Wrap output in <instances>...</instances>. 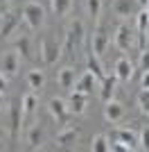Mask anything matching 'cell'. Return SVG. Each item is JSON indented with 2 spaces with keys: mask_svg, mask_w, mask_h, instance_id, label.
Returning a JSON list of instances; mask_svg holds the SVG:
<instances>
[{
  "mask_svg": "<svg viewBox=\"0 0 149 152\" xmlns=\"http://www.w3.org/2000/svg\"><path fill=\"white\" fill-rule=\"evenodd\" d=\"M43 7L38 5V2H25L23 5V18L27 20V25L32 27V30H38V27L43 25Z\"/></svg>",
  "mask_w": 149,
  "mask_h": 152,
  "instance_id": "6da1fadb",
  "label": "cell"
},
{
  "mask_svg": "<svg viewBox=\"0 0 149 152\" xmlns=\"http://www.w3.org/2000/svg\"><path fill=\"white\" fill-rule=\"evenodd\" d=\"M18 64H20V52L18 50H7L0 59V70H2V75L12 77L16 75V70H18Z\"/></svg>",
  "mask_w": 149,
  "mask_h": 152,
  "instance_id": "7a4b0ae2",
  "label": "cell"
},
{
  "mask_svg": "<svg viewBox=\"0 0 149 152\" xmlns=\"http://www.w3.org/2000/svg\"><path fill=\"white\" fill-rule=\"evenodd\" d=\"M50 114H52V118L56 121V125H66V123L70 121V109L61 98H52V100H50Z\"/></svg>",
  "mask_w": 149,
  "mask_h": 152,
  "instance_id": "3957f363",
  "label": "cell"
},
{
  "mask_svg": "<svg viewBox=\"0 0 149 152\" xmlns=\"http://www.w3.org/2000/svg\"><path fill=\"white\" fill-rule=\"evenodd\" d=\"M20 125H23V102H12L9 107V129H12V139H18Z\"/></svg>",
  "mask_w": 149,
  "mask_h": 152,
  "instance_id": "277c9868",
  "label": "cell"
},
{
  "mask_svg": "<svg viewBox=\"0 0 149 152\" xmlns=\"http://www.w3.org/2000/svg\"><path fill=\"white\" fill-rule=\"evenodd\" d=\"M59 45H56V41H52L50 37L43 39V43H41V57H43V61L48 64V66H52V64H56V59H59Z\"/></svg>",
  "mask_w": 149,
  "mask_h": 152,
  "instance_id": "5b68a950",
  "label": "cell"
},
{
  "mask_svg": "<svg viewBox=\"0 0 149 152\" xmlns=\"http://www.w3.org/2000/svg\"><path fill=\"white\" fill-rule=\"evenodd\" d=\"M81 37H84V23H81V20H74L72 25L68 27V34H66V48H63V50L72 52V48L81 41Z\"/></svg>",
  "mask_w": 149,
  "mask_h": 152,
  "instance_id": "8992f818",
  "label": "cell"
},
{
  "mask_svg": "<svg viewBox=\"0 0 149 152\" xmlns=\"http://www.w3.org/2000/svg\"><path fill=\"white\" fill-rule=\"evenodd\" d=\"M106 45H108V34H106L104 27H97V30L93 32V41H90V50L97 55V57H102L106 52Z\"/></svg>",
  "mask_w": 149,
  "mask_h": 152,
  "instance_id": "52a82bcc",
  "label": "cell"
},
{
  "mask_svg": "<svg viewBox=\"0 0 149 152\" xmlns=\"http://www.w3.org/2000/svg\"><path fill=\"white\" fill-rule=\"evenodd\" d=\"M106 107H104V118L108 123H118V121H122V116H124V107H122V102H118V100H108V102H104Z\"/></svg>",
  "mask_w": 149,
  "mask_h": 152,
  "instance_id": "ba28073f",
  "label": "cell"
},
{
  "mask_svg": "<svg viewBox=\"0 0 149 152\" xmlns=\"http://www.w3.org/2000/svg\"><path fill=\"white\" fill-rule=\"evenodd\" d=\"M131 75H133V64L129 61V57H120L115 61V77L120 82H129Z\"/></svg>",
  "mask_w": 149,
  "mask_h": 152,
  "instance_id": "9c48e42d",
  "label": "cell"
},
{
  "mask_svg": "<svg viewBox=\"0 0 149 152\" xmlns=\"http://www.w3.org/2000/svg\"><path fill=\"white\" fill-rule=\"evenodd\" d=\"M77 139H79V129L66 127V129H61V132L56 134V145L59 148H68V145H72Z\"/></svg>",
  "mask_w": 149,
  "mask_h": 152,
  "instance_id": "30bf717a",
  "label": "cell"
},
{
  "mask_svg": "<svg viewBox=\"0 0 149 152\" xmlns=\"http://www.w3.org/2000/svg\"><path fill=\"white\" fill-rule=\"evenodd\" d=\"M68 109L70 114H84V109H86V93H81V91H74L70 93V102H68Z\"/></svg>",
  "mask_w": 149,
  "mask_h": 152,
  "instance_id": "8fae6325",
  "label": "cell"
},
{
  "mask_svg": "<svg viewBox=\"0 0 149 152\" xmlns=\"http://www.w3.org/2000/svg\"><path fill=\"white\" fill-rule=\"evenodd\" d=\"M16 27H18V16L14 12H7L0 20V37H9Z\"/></svg>",
  "mask_w": 149,
  "mask_h": 152,
  "instance_id": "7c38bea8",
  "label": "cell"
},
{
  "mask_svg": "<svg viewBox=\"0 0 149 152\" xmlns=\"http://www.w3.org/2000/svg\"><path fill=\"white\" fill-rule=\"evenodd\" d=\"M118 139L127 145V150H136V148H140V136H138L133 129H118Z\"/></svg>",
  "mask_w": 149,
  "mask_h": 152,
  "instance_id": "4fadbf2b",
  "label": "cell"
},
{
  "mask_svg": "<svg viewBox=\"0 0 149 152\" xmlns=\"http://www.w3.org/2000/svg\"><path fill=\"white\" fill-rule=\"evenodd\" d=\"M115 45H118V50L127 52L129 50V45H131V32L127 25H120L118 32H115Z\"/></svg>",
  "mask_w": 149,
  "mask_h": 152,
  "instance_id": "5bb4252c",
  "label": "cell"
},
{
  "mask_svg": "<svg viewBox=\"0 0 149 152\" xmlns=\"http://www.w3.org/2000/svg\"><path fill=\"white\" fill-rule=\"evenodd\" d=\"M93 84H95V75L90 73V70H86V73H84V75L74 82L72 89H74V91H81V93L88 95V93H90V89H93Z\"/></svg>",
  "mask_w": 149,
  "mask_h": 152,
  "instance_id": "9a60e30c",
  "label": "cell"
},
{
  "mask_svg": "<svg viewBox=\"0 0 149 152\" xmlns=\"http://www.w3.org/2000/svg\"><path fill=\"white\" fill-rule=\"evenodd\" d=\"M147 27H149V16L147 12H140L138 14V41H140V48L145 50V39H147Z\"/></svg>",
  "mask_w": 149,
  "mask_h": 152,
  "instance_id": "2e32d148",
  "label": "cell"
},
{
  "mask_svg": "<svg viewBox=\"0 0 149 152\" xmlns=\"http://www.w3.org/2000/svg\"><path fill=\"white\" fill-rule=\"evenodd\" d=\"M115 82H118L115 75H111V77L104 75V80H102V100L104 102H108L113 98V93H115Z\"/></svg>",
  "mask_w": 149,
  "mask_h": 152,
  "instance_id": "e0dca14e",
  "label": "cell"
},
{
  "mask_svg": "<svg viewBox=\"0 0 149 152\" xmlns=\"http://www.w3.org/2000/svg\"><path fill=\"white\" fill-rule=\"evenodd\" d=\"M88 70L95 75V80H104V66H102V61H99V57L95 52L88 55Z\"/></svg>",
  "mask_w": 149,
  "mask_h": 152,
  "instance_id": "ac0fdd59",
  "label": "cell"
},
{
  "mask_svg": "<svg viewBox=\"0 0 149 152\" xmlns=\"http://www.w3.org/2000/svg\"><path fill=\"white\" fill-rule=\"evenodd\" d=\"M41 141H43V127L41 125H32L30 129H27V143H30L32 148H38Z\"/></svg>",
  "mask_w": 149,
  "mask_h": 152,
  "instance_id": "d6986e66",
  "label": "cell"
},
{
  "mask_svg": "<svg viewBox=\"0 0 149 152\" xmlns=\"http://www.w3.org/2000/svg\"><path fill=\"white\" fill-rule=\"evenodd\" d=\"M136 0H115V12L120 14V16H131L133 14V9H136Z\"/></svg>",
  "mask_w": 149,
  "mask_h": 152,
  "instance_id": "ffe728a7",
  "label": "cell"
},
{
  "mask_svg": "<svg viewBox=\"0 0 149 152\" xmlns=\"http://www.w3.org/2000/svg\"><path fill=\"white\" fill-rule=\"evenodd\" d=\"M59 84H61V89L72 91V86H74V68H63L61 75H59Z\"/></svg>",
  "mask_w": 149,
  "mask_h": 152,
  "instance_id": "44dd1931",
  "label": "cell"
},
{
  "mask_svg": "<svg viewBox=\"0 0 149 152\" xmlns=\"http://www.w3.org/2000/svg\"><path fill=\"white\" fill-rule=\"evenodd\" d=\"M34 109H36V95H34V93H27L23 98V123H25L27 116L34 114Z\"/></svg>",
  "mask_w": 149,
  "mask_h": 152,
  "instance_id": "7402d4cb",
  "label": "cell"
},
{
  "mask_svg": "<svg viewBox=\"0 0 149 152\" xmlns=\"http://www.w3.org/2000/svg\"><path fill=\"white\" fill-rule=\"evenodd\" d=\"M27 84H30L32 89H41V86L45 84L43 70H30V73H27Z\"/></svg>",
  "mask_w": 149,
  "mask_h": 152,
  "instance_id": "603a6c76",
  "label": "cell"
},
{
  "mask_svg": "<svg viewBox=\"0 0 149 152\" xmlns=\"http://www.w3.org/2000/svg\"><path fill=\"white\" fill-rule=\"evenodd\" d=\"M108 148H111V143H108V136H104V134H97L90 143L93 152H108Z\"/></svg>",
  "mask_w": 149,
  "mask_h": 152,
  "instance_id": "cb8c5ba5",
  "label": "cell"
},
{
  "mask_svg": "<svg viewBox=\"0 0 149 152\" xmlns=\"http://www.w3.org/2000/svg\"><path fill=\"white\" fill-rule=\"evenodd\" d=\"M72 9V0H52V12L56 16H66Z\"/></svg>",
  "mask_w": 149,
  "mask_h": 152,
  "instance_id": "d4e9b609",
  "label": "cell"
},
{
  "mask_svg": "<svg viewBox=\"0 0 149 152\" xmlns=\"http://www.w3.org/2000/svg\"><path fill=\"white\" fill-rule=\"evenodd\" d=\"M86 9L90 18H97L99 12H102V0H86Z\"/></svg>",
  "mask_w": 149,
  "mask_h": 152,
  "instance_id": "484cf974",
  "label": "cell"
},
{
  "mask_svg": "<svg viewBox=\"0 0 149 152\" xmlns=\"http://www.w3.org/2000/svg\"><path fill=\"white\" fill-rule=\"evenodd\" d=\"M16 50H18L25 59H30L32 57V52H30V39H27V37H20L18 43H16Z\"/></svg>",
  "mask_w": 149,
  "mask_h": 152,
  "instance_id": "4316f807",
  "label": "cell"
},
{
  "mask_svg": "<svg viewBox=\"0 0 149 152\" xmlns=\"http://www.w3.org/2000/svg\"><path fill=\"white\" fill-rule=\"evenodd\" d=\"M138 102H140V109H142L145 114H149V89H142V91H140Z\"/></svg>",
  "mask_w": 149,
  "mask_h": 152,
  "instance_id": "83f0119b",
  "label": "cell"
},
{
  "mask_svg": "<svg viewBox=\"0 0 149 152\" xmlns=\"http://www.w3.org/2000/svg\"><path fill=\"white\" fill-rule=\"evenodd\" d=\"M140 148L149 150V127H145L142 132H140Z\"/></svg>",
  "mask_w": 149,
  "mask_h": 152,
  "instance_id": "f1b7e54d",
  "label": "cell"
},
{
  "mask_svg": "<svg viewBox=\"0 0 149 152\" xmlns=\"http://www.w3.org/2000/svg\"><path fill=\"white\" fill-rule=\"evenodd\" d=\"M140 66H142V70H149V50L140 52Z\"/></svg>",
  "mask_w": 149,
  "mask_h": 152,
  "instance_id": "f546056e",
  "label": "cell"
},
{
  "mask_svg": "<svg viewBox=\"0 0 149 152\" xmlns=\"http://www.w3.org/2000/svg\"><path fill=\"white\" fill-rule=\"evenodd\" d=\"M142 89H149V70H145L142 75Z\"/></svg>",
  "mask_w": 149,
  "mask_h": 152,
  "instance_id": "4dcf8cb0",
  "label": "cell"
},
{
  "mask_svg": "<svg viewBox=\"0 0 149 152\" xmlns=\"http://www.w3.org/2000/svg\"><path fill=\"white\" fill-rule=\"evenodd\" d=\"M5 86H7V80L2 75V70H0V91H5Z\"/></svg>",
  "mask_w": 149,
  "mask_h": 152,
  "instance_id": "1f68e13d",
  "label": "cell"
},
{
  "mask_svg": "<svg viewBox=\"0 0 149 152\" xmlns=\"http://www.w3.org/2000/svg\"><path fill=\"white\" fill-rule=\"evenodd\" d=\"M136 2H138V7H142V9L149 5V0H136Z\"/></svg>",
  "mask_w": 149,
  "mask_h": 152,
  "instance_id": "d6a6232c",
  "label": "cell"
},
{
  "mask_svg": "<svg viewBox=\"0 0 149 152\" xmlns=\"http://www.w3.org/2000/svg\"><path fill=\"white\" fill-rule=\"evenodd\" d=\"M2 93H5V91H0V107H2V102H5V95Z\"/></svg>",
  "mask_w": 149,
  "mask_h": 152,
  "instance_id": "836d02e7",
  "label": "cell"
},
{
  "mask_svg": "<svg viewBox=\"0 0 149 152\" xmlns=\"http://www.w3.org/2000/svg\"><path fill=\"white\" fill-rule=\"evenodd\" d=\"M145 12H147V16H149V5H147V7H145Z\"/></svg>",
  "mask_w": 149,
  "mask_h": 152,
  "instance_id": "e575fe53",
  "label": "cell"
},
{
  "mask_svg": "<svg viewBox=\"0 0 149 152\" xmlns=\"http://www.w3.org/2000/svg\"><path fill=\"white\" fill-rule=\"evenodd\" d=\"M2 2H5V0H2Z\"/></svg>",
  "mask_w": 149,
  "mask_h": 152,
  "instance_id": "d590c367",
  "label": "cell"
}]
</instances>
